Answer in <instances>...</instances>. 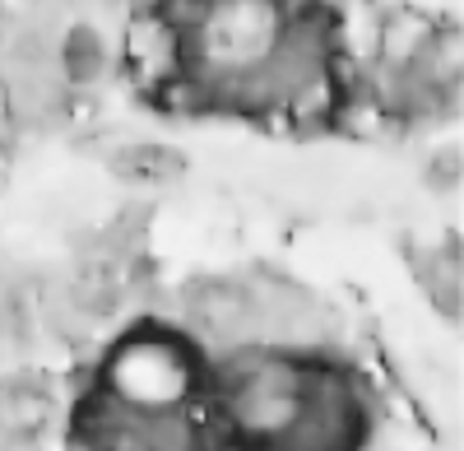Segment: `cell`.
I'll return each instance as SVG.
<instances>
[{"label":"cell","instance_id":"1","mask_svg":"<svg viewBox=\"0 0 464 451\" xmlns=\"http://www.w3.org/2000/svg\"><path fill=\"white\" fill-rule=\"evenodd\" d=\"M186 335L205 349V358H227L237 349L260 345V317H256V289L251 279H200L181 298Z\"/></svg>","mask_w":464,"mask_h":451},{"label":"cell","instance_id":"2","mask_svg":"<svg viewBox=\"0 0 464 451\" xmlns=\"http://www.w3.org/2000/svg\"><path fill=\"white\" fill-rule=\"evenodd\" d=\"M61 424V396L37 372H0V451H43Z\"/></svg>","mask_w":464,"mask_h":451},{"label":"cell","instance_id":"3","mask_svg":"<svg viewBox=\"0 0 464 451\" xmlns=\"http://www.w3.org/2000/svg\"><path fill=\"white\" fill-rule=\"evenodd\" d=\"M432 28H437V19L422 15V10H413V5L385 10V15L376 19V47H372L367 74H376V80H404L409 65L418 61V52L428 47Z\"/></svg>","mask_w":464,"mask_h":451},{"label":"cell","instance_id":"4","mask_svg":"<svg viewBox=\"0 0 464 451\" xmlns=\"http://www.w3.org/2000/svg\"><path fill=\"white\" fill-rule=\"evenodd\" d=\"M111 65H116V52H111V43L93 24H70L56 37V70H61V80H65L70 93L74 89H93Z\"/></svg>","mask_w":464,"mask_h":451},{"label":"cell","instance_id":"5","mask_svg":"<svg viewBox=\"0 0 464 451\" xmlns=\"http://www.w3.org/2000/svg\"><path fill=\"white\" fill-rule=\"evenodd\" d=\"M413 279L422 284L428 303L446 317L459 321V298H464V279H459V238H446L441 247H413Z\"/></svg>","mask_w":464,"mask_h":451},{"label":"cell","instance_id":"6","mask_svg":"<svg viewBox=\"0 0 464 451\" xmlns=\"http://www.w3.org/2000/svg\"><path fill=\"white\" fill-rule=\"evenodd\" d=\"M107 172L130 181V186H177L186 177V159L172 144L130 140V144H116L107 154Z\"/></svg>","mask_w":464,"mask_h":451},{"label":"cell","instance_id":"7","mask_svg":"<svg viewBox=\"0 0 464 451\" xmlns=\"http://www.w3.org/2000/svg\"><path fill=\"white\" fill-rule=\"evenodd\" d=\"M459 172H464L459 144H441V149H432L428 168H422V177H428L432 191H455V186H459Z\"/></svg>","mask_w":464,"mask_h":451},{"label":"cell","instance_id":"8","mask_svg":"<svg viewBox=\"0 0 464 451\" xmlns=\"http://www.w3.org/2000/svg\"><path fill=\"white\" fill-rule=\"evenodd\" d=\"M10 5H19V0H0V10H10Z\"/></svg>","mask_w":464,"mask_h":451}]
</instances>
